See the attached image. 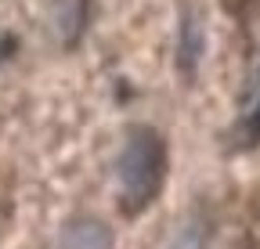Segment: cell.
I'll list each match as a JSON object with an SVG mask.
<instances>
[{
  "label": "cell",
  "instance_id": "cell-1",
  "mask_svg": "<svg viewBox=\"0 0 260 249\" xmlns=\"http://www.w3.org/2000/svg\"><path fill=\"white\" fill-rule=\"evenodd\" d=\"M167 145L152 127H130L116 155V195L126 213H141L162 188Z\"/></svg>",
  "mask_w": 260,
  "mask_h": 249
},
{
  "label": "cell",
  "instance_id": "cell-2",
  "mask_svg": "<svg viewBox=\"0 0 260 249\" xmlns=\"http://www.w3.org/2000/svg\"><path fill=\"white\" fill-rule=\"evenodd\" d=\"M58 249H112V228L102 217H73L58 231Z\"/></svg>",
  "mask_w": 260,
  "mask_h": 249
},
{
  "label": "cell",
  "instance_id": "cell-3",
  "mask_svg": "<svg viewBox=\"0 0 260 249\" xmlns=\"http://www.w3.org/2000/svg\"><path fill=\"white\" fill-rule=\"evenodd\" d=\"M90 22V0H51V29L54 37L73 47Z\"/></svg>",
  "mask_w": 260,
  "mask_h": 249
},
{
  "label": "cell",
  "instance_id": "cell-4",
  "mask_svg": "<svg viewBox=\"0 0 260 249\" xmlns=\"http://www.w3.org/2000/svg\"><path fill=\"white\" fill-rule=\"evenodd\" d=\"M203 51H206V37H203V25L191 11H184L181 25H177V69L184 76L195 73V65L203 61Z\"/></svg>",
  "mask_w": 260,
  "mask_h": 249
},
{
  "label": "cell",
  "instance_id": "cell-5",
  "mask_svg": "<svg viewBox=\"0 0 260 249\" xmlns=\"http://www.w3.org/2000/svg\"><path fill=\"white\" fill-rule=\"evenodd\" d=\"M235 145L239 148H253L260 145V76L249 83L246 101H242V116L235 123Z\"/></svg>",
  "mask_w": 260,
  "mask_h": 249
},
{
  "label": "cell",
  "instance_id": "cell-6",
  "mask_svg": "<svg viewBox=\"0 0 260 249\" xmlns=\"http://www.w3.org/2000/svg\"><path fill=\"white\" fill-rule=\"evenodd\" d=\"M170 249H206V221L203 217H188L177 224Z\"/></svg>",
  "mask_w": 260,
  "mask_h": 249
}]
</instances>
